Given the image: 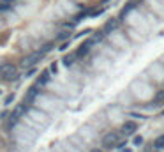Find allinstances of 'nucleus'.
<instances>
[{"label":"nucleus","mask_w":164,"mask_h":152,"mask_svg":"<svg viewBox=\"0 0 164 152\" xmlns=\"http://www.w3.org/2000/svg\"><path fill=\"white\" fill-rule=\"evenodd\" d=\"M20 76V69L12 64V62H2L0 64V78L7 81H14Z\"/></svg>","instance_id":"nucleus-2"},{"label":"nucleus","mask_w":164,"mask_h":152,"mask_svg":"<svg viewBox=\"0 0 164 152\" xmlns=\"http://www.w3.org/2000/svg\"><path fill=\"white\" fill-rule=\"evenodd\" d=\"M50 80H51V74H50V71H42L41 76L37 78V81H35V87L37 89H42V87H46L48 83H50Z\"/></svg>","instance_id":"nucleus-6"},{"label":"nucleus","mask_w":164,"mask_h":152,"mask_svg":"<svg viewBox=\"0 0 164 152\" xmlns=\"http://www.w3.org/2000/svg\"><path fill=\"white\" fill-rule=\"evenodd\" d=\"M67 46H69V42H64V44H60V48H58V50H60V51H65V50H67Z\"/></svg>","instance_id":"nucleus-15"},{"label":"nucleus","mask_w":164,"mask_h":152,"mask_svg":"<svg viewBox=\"0 0 164 152\" xmlns=\"http://www.w3.org/2000/svg\"><path fill=\"white\" fill-rule=\"evenodd\" d=\"M103 145L106 147V149L116 147V145H118V133H108V134H104Z\"/></svg>","instance_id":"nucleus-4"},{"label":"nucleus","mask_w":164,"mask_h":152,"mask_svg":"<svg viewBox=\"0 0 164 152\" xmlns=\"http://www.w3.org/2000/svg\"><path fill=\"white\" fill-rule=\"evenodd\" d=\"M154 147L155 149H164V134L162 136H159V138L154 142Z\"/></svg>","instance_id":"nucleus-11"},{"label":"nucleus","mask_w":164,"mask_h":152,"mask_svg":"<svg viewBox=\"0 0 164 152\" xmlns=\"http://www.w3.org/2000/svg\"><path fill=\"white\" fill-rule=\"evenodd\" d=\"M90 46H92V41H90V39L87 41V42H83L81 46H80V50L74 53V55H76V59H81V57H85V55L88 53V50H90Z\"/></svg>","instance_id":"nucleus-9"},{"label":"nucleus","mask_w":164,"mask_h":152,"mask_svg":"<svg viewBox=\"0 0 164 152\" xmlns=\"http://www.w3.org/2000/svg\"><path fill=\"white\" fill-rule=\"evenodd\" d=\"M18 0H0V12H7L16 7Z\"/></svg>","instance_id":"nucleus-8"},{"label":"nucleus","mask_w":164,"mask_h":152,"mask_svg":"<svg viewBox=\"0 0 164 152\" xmlns=\"http://www.w3.org/2000/svg\"><path fill=\"white\" fill-rule=\"evenodd\" d=\"M76 60V55H74V53H71V55H65V57H64V66H67V67H69V66H72V62Z\"/></svg>","instance_id":"nucleus-10"},{"label":"nucleus","mask_w":164,"mask_h":152,"mask_svg":"<svg viewBox=\"0 0 164 152\" xmlns=\"http://www.w3.org/2000/svg\"><path fill=\"white\" fill-rule=\"evenodd\" d=\"M62 5V14L65 12V14H72L74 11H78V9H81V5H78L76 2H64V4H60Z\"/></svg>","instance_id":"nucleus-5"},{"label":"nucleus","mask_w":164,"mask_h":152,"mask_svg":"<svg viewBox=\"0 0 164 152\" xmlns=\"http://www.w3.org/2000/svg\"><path fill=\"white\" fill-rule=\"evenodd\" d=\"M133 143L134 145H141V143H143V138H141V136H134Z\"/></svg>","instance_id":"nucleus-14"},{"label":"nucleus","mask_w":164,"mask_h":152,"mask_svg":"<svg viewBox=\"0 0 164 152\" xmlns=\"http://www.w3.org/2000/svg\"><path fill=\"white\" fill-rule=\"evenodd\" d=\"M14 97H16V96H14V94H9V96H7V97H5V103H4V104H5V106H7V104H11V103L14 101Z\"/></svg>","instance_id":"nucleus-12"},{"label":"nucleus","mask_w":164,"mask_h":152,"mask_svg":"<svg viewBox=\"0 0 164 152\" xmlns=\"http://www.w3.org/2000/svg\"><path fill=\"white\" fill-rule=\"evenodd\" d=\"M35 73H37V69H35V67H28V71H27V78H32Z\"/></svg>","instance_id":"nucleus-13"},{"label":"nucleus","mask_w":164,"mask_h":152,"mask_svg":"<svg viewBox=\"0 0 164 152\" xmlns=\"http://www.w3.org/2000/svg\"><path fill=\"white\" fill-rule=\"evenodd\" d=\"M122 152H131V150H129V149H125V150H122Z\"/></svg>","instance_id":"nucleus-17"},{"label":"nucleus","mask_w":164,"mask_h":152,"mask_svg":"<svg viewBox=\"0 0 164 152\" xmlns=\"http://www.w3.org/2000/svg\"><path fill=\"white\" fill-rule=\"evenodd\" d=\"M136 129H138V124L134 120H127V122H123V126H122V134L129 136V134L136 133Z\"/></svg>","instance_id":"nucleus-7"},{"label":"nucleus","mask_w":164,"mask_h":152,"mask_svg":"<svg viewBox=\"0 0 164 152\" xmlns=\"http://www.w3.org/2000/svg\"><path fill=\"white\" fill-rule=\"evenodd\" d=\"M42 57H44V53H42L41 50L32 51V53H28V55H25V57H23V60H21V66H23V67H27V69H28V67H34V66H35V64H37L39 60H41Z\"/></svg>","instance_id":"nucleus-3"},{"label":"nucleus","mask_w":164,"mask_h":152,"mask_svg":"<svg viewBox=\"0 0 164 152\" xmlns=\"http://www.w3.org/2000/svg\"><path fill=\"white\" fill-rule=\"evenodd\" d=\"M0 94H2V90H0Z\"/></svg>","instance_id":"nucleus-18"},{"label":"nucleus","mask_w":164,"mask_h":152,"mask_svg":"<svg viewBox=\"0 0 164 152\" xmlns=\"http://www.w3.org/2000/svg\"><path fill=\"white\" fill-rule=\"evenodd\" d=\"M90 152H103V150H99V149H92Z\"/></svg>","instance_id":"nucleus-16"},{"label":"nucleus","mask_w":164,"mask_h":152,"mask_svg":"<svg viewBox=\"0 0 164 152\" xmlns=\"http://www.w3.org/2000/svg\"><path fill=\"white\" fill-rule=\"evenodd\" d=\"M27 119H28V122L34 124L35 127H42V126L48 122L50 115L46 112H42V110H39L37 106H30V108H27Z\"/></svg>","instance_id":"nucleus-1"}]
</instances>
